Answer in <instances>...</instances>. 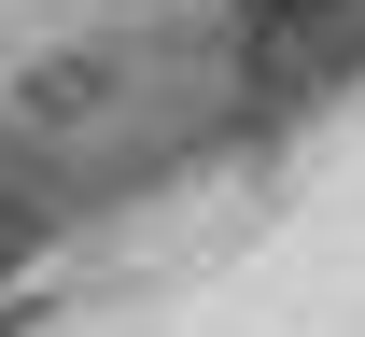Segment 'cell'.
I'll return each instance as SVG.
<instances>
[{
  "label": "cell",
  "instance_id": "cell-1",
  "mask_svg": "<svg viewBox=\"0 0 365 337\" xmlns=\"http://www.w3.org/2000/svg\"><path fill=\"white\" fill-rule=\"evenodd\" d=\"M113 85H127L113 56H56V71L14 85V127H85V113H113Z\"/></svg>",
  "mask_w": 365,
  "mask_h": 337
},
{
  "label": "cell",
  "instance_id": "cell-2",
  "mask_svg": "<svg viewBox=\"0 0 365 337\" xmlns=\"http://www.w3.org/2000/svg\"><path fill=\"white\" fill-rule=\"evenodd\" d=\"M337 0H239V43H295V28H323Z\"/></svg>",
  "mask_w": 365,
  "mask_h": 337
}]
</instances>
